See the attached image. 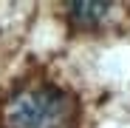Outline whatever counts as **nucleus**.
<instances>
[{
	"instance_id": "1",
	"label": "nucleus",
	"mask_w": 130,
	"mask_h": 128,
	"mask_svg": "<svg viewBox=\"0 0 130 128\" xmlns=\"http://www.w3.org/2000/svg\"><path fill=\"white\" fill-rule=\"evenodd\" d=\"M79 102L54 83H26L3 100L0 128H76Z\"/></svg>"
},
{
	"instance_id": "2",
	"label": "nucleus",
	"mask_w": 130,
	"mask_h": 128,
	"mask_svg": "<svg viewBox=\"0 0 130 128\" xmlns=\"http://www.w3.org/2000/svg\"><path fill=\"white\" fill-rule=\"evenodd\" d=\"M68 20L79 29H99L107 23V14L116 9V3H68Z\"/></svg>"
}]
</instances>
